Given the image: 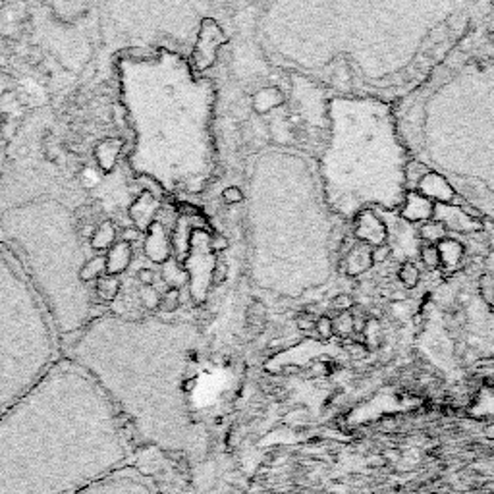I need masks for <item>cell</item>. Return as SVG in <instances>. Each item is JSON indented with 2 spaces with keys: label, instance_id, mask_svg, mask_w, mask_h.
Listing matches in <instances>:
<instances>
[{
  "label": "cell",
  "instance_id": "1",
  "mask_svg": "<svg viewBox=\"0 0 494 494\" xmlns=\"http://www.w3.org/2000/svg\"><path fill=\"white\" fill-rule=\"evenodd\" d=\"M136 442L99 384L58 359L0 417V494H78L129 466Z\"/></svg>",
  "mask_w": 494,
  "mask_h": 494
},
{
  "label": "cell",
  "instance_id": "2",
  "mask_svg": "<svg viewBox=\"0 0 494 494\" xmlns=\"http://www.w3.org/2000/svg\"><path fill=\"white\" fill-rule=\"evenodd\" d=\"M180 322L97 317L87 322L68 359L81 367L112 401L136 440L160 452L194 458L207 435L186 406L187 371L195 361Z\"/></svg>",
  "mask_w": 494,
  "mask_h": 494
},
{
  "label": "cell",
  "instance_id": "3",
  "mask_svg": "<svg viewBox=\"0 0 494 494\" xmlns=\"http://www.w3.org/2000/svg\"><path fill=\"white\" fill-rule=\"evenodd\" d=\"M184 60L172 50L126 52L116 62L122 99L134 147L129 166L136 176L151 178L166 189H187L184 105Z\"/></svg>",
  "mask_w": 494,
  "mask_h": 494
},
{
  "label": "cell",
  "instance_id": "4",
  "mask_svg": "<svg viewBox=\"0 0 494 494\" xmlns=\"http://www.w3.org/2000/svg\"><path fill=\"white\" fill-rule=\"evenodd\" d=\"M0 232L58 334L86 329L91 321V290L79 282L87 259L72 211L58 199H33L2 213Z\"/></svg>",
  "mask_w": 494,
  "mask_h": 494
},
{
  "label": "cell",
  "instance_id": "5",
  "mask_svg": "<svg viewBox=\"0 0 494 494\" xmlns=\"http://www.w3.org/2000/svg\"><path fill=\"white\" fill-rule=\"evenodd\" d=\"M54 336L45 303L0 244V417L57 363Z\"/></svg>",
  "mask_w": 494,
  "mask_h": 494
},
{
  "label": "cell",
  "instance_id": "6",
  "mask_svg": "<svg viewBox=\"0 0 494 494\" xmlns=\"http://www.w3.org/2000/svg\"><path fill=\"white\" fill-rule=\"evenodd\" d=\"M78 494H174L151 473L134 464L110 473Z\"/></svg>",
  "mask_w": 494,
  "mask_h": 494
},
{
  "label": "cell",
  "instance_id": "7",
  "mask_svg": "<svg viewBox=\"0 0 494 494\" xmlns=\"http://www.w3.org/2000/svg\"><path fill=\"white\" fill-rule=\"evenodd\" d=\"M158 213V201L155 195L151 194L149 189H143L141 194L137 195L136 199L131 201V205L128 207L129 220L134 223L136 230L139 232H147L151 224L157 223Z\"/></svg>",
  "mask_w": 494,
  "mask_h": 494
},
{
  "label": "cell",
  "instance_id": "8",
  "mask_svg": "<svg viewBox=\"0 0 494 494\" xmlns=\"http://www.w3.org/2000/svg\"><path fill=\"white\" fill-rule=\"evenodd\" d=\"M145 253L153 263L165 265L166 261L170 259V244L166 237L165 226L158 223H153L145 232Z\"/></svg>",
  "mask_w": 494,
  "mask_h": 494
},
{
  "label": "cell",
  "instance_id": "9",
  "mask_svg": "<svg viewBox=\"0 0 494 494\" xmlns=\"http://www.w3.org/2000/svg\"><path fill=\"white\" fill-rule=\"evenodd\" d=\"M122 149L124 143L120 139H114V137L112 139H102V141L95 145L93 157L100 172L108 174L114 170L116 165H118V158L122 155Z\"/></svg>",
  "mask_w": 494,
  "mask_h": 494
},
{
  "label": "cell",
  "instance_id": "10",
  "mask_svg": "<svg viewBox=\"0 0 494 494\" xmlns=\"http://www.w3.org/2000/svg\"><path fill=\"white\" fill-rule=\"evenodd\" d=\"M105 257H107L108 276H118V274L128 271L131 257H134V251H131V245L120 240V242H116V244L108 249V253Z\"/></svg>",
  "mask_w": 494,
  "mask_h": 494
},
{
  "label": "cell",
  "instance_id": "11",
  "mask_svg": "<svg viewBox=\"0 0 494 494\" xmlns=\"http://www.w3.org/2000/svg\"><path fill=\"white\" fill-rule=\"evenodd\" d=\"M116 244V226L110 220L102 223L93 230V234L89 237V245L95 251H108Z\"/></svg>",
  "mask_w": 494,
  "mask_h": 494
},
{
  "label": "cell",
  "instance_id": "12",
  "mask_svg": "<svg viewBox=\"0 0 494 494\" xmlns=\"http://www.w3.org/2000/svg\"><path fill=\"white\" fill-rule=\"evenodd\" d=\"M107 274V257L105 255H97V257L87 259L86 263L79 269V282L89 286L91 282H97Z\"/></svg>",
  "mask_w": 494,
  "mask_h": 494
},
{
  "label": "cell",
  "instance_id": "13",
  "mask_svg": "<svg viewBox=\"0 0 494 494\" xmlns=\"http://www.w3.org/2000/svg\"><path fill=\"white\" fill-rule=\"evenodd\" d=\"M120 294V280L116 276H108L105 274L102 278L95 282V295L105 303H112Z\"/></svg>",
  "mask_w": 494,
  "mask_h": 494
},
{
  "label": "cell",
  "instance_id": "14",
  "mask_svg": "<svg viewBox=\"0 0 494 494\" xmlns=\"http://www.w3.org/2000/svg\"><path fill=\"white\" fill-rule=\"evenodd\" d=\"M419 186H421V189L425 194L435 195L438 199H450L452 197L450 186H448L438 174H427V176L419 182Z\"/></svg>",
  "mask_w": 494,
  "mask_h": 494
},
{
  "label": "cell",
  "instance_id": "15",
  "mask_svg": "<svg viewBox=\"0 0 494 494\" xmlns=\"http://www.w3.org/2000/svg\"><path fill=\"white\" fill-rule=\"evenodd\" d=\"M266 322V309L261 301H253L247 309V329L253 334H259L261 330L265 329Z\"/></svg>",
  "mask_w": 494,
  "mask_h": 494
},
{
  "label": "cell",
  "instance_id": "16",
  "mask_svg": "<svg viewBox=\"0 0 494 494\" xmlns=\"http://www.w3.org/2000/svg\"><path fill=\"white\" fill-rule=\"evenodd\" d=\"M438 253H440V263L454 265L461 255V245L452 242V240H445L442 244L438 245Z\"/></svg>",
  "mask_w": 494,
  "mask_h": 494
},
{
  "label": "cell",
  "instance_id": "17",
  "mask_svg": "<svg viewBox=\"0 0 494 494\" xmlns=\"http://www.w3.org/2000/svg\"><path fill=\"white\" fill-rule=\"evenodd\" d=\"M180 301H182V292L180 288H168L165 294L160 295V305L158 309H163L166 313H172L180 307Z\"/></svg>",
  "mask_w": 494,
  "mask_h": 494
},
{
  "label": "cell",
  "instance_id": "18",
  "mask_svg": "<svg viewBox=\"0 0 494 494\" xmlns=\"http://www.w3.org/2000/svg\"><path fill=\"white\" fill-rule=\"evenodd\" d=\"M427 215H429V203H427V199L411 197L408 211H406V218L417 220V218H427Z\"/></svg>",
  "mask_w": 494,
  "mask_h": 494
},
{
  "label": "cell",
  "instance_id": "19",
  "mask_svg": "<svg viewBox=\"0 0 494 494\" xmlns=\"http://www.w3.org/2000/svg\"><path fill=\"white\" fill-rule=\"evenodd\" d=\"M139 301H141V305L145 309L157 311L158 305H160V294H158L155 286H143L139 290Z\"/></svg>",
  "mask_w": 494,
  "mask_h": 494
},
{
  "label": "cell",
  "instance_id": "20",
  "mask_svg": "<svg viewBox=\"0 0 494 494\" xmlns=\"http://www.w3.org/2000/svg\"><path fill=\"white\" fill-rule=\"evenodd\" d=\"M398 278L401 280V284H404V286L416 288L417 282H419V271H417L416 265L406 263V265L400 269V272H398Z\"/></svg>",
  "mask_w": 494,
  "mask_h": 494
},
{
  "label": "cell",
  "instance_id": "21",
  "mask_svg": "<svg viewBox=\"0 0 494 494\" xmlns=\"http://www.w3.org/2000/svg\"><path fill=\"white\" fill-rule=\"evenodd\" d=\"M165 280L168 284H172L170 288H180V284L186 282V274L182 271H178V266L174 265L172 261H166L165 263Z\"/></svg>",
  "mask_w": 494,
  "mask_h": 494
},
{
  "label": "cell",
  "instance_id": "22",
  "mask_svg": "<svg viewBox=\"0 0 494 494\" xmlns=\"http://www.w3.org/2000/svg\"><path fill=\"white\" fill-rule=\"evenodd\" d=\"M421 259L429 269H437L440 265V253L437 245H425L421 249Z\"/></svg>",
  "mask_w": 494,
  "mask_h": 494
},
{
  "label": "cell",
  "instance_id": "23",
  "mask_svg": "<svg viewBox=\"0 0 494 494\" xmlns=\"http://www.w3.org/2000/svg\"><path fill=\"white\" fill-rule=\"evenodd\" d=\"M315 330L319 336L329 340V338H332V334H334V322H332L330 317H321L319 321H315Z\"/></svg>",
  "mask_w": 494,
  "mask_h": 494
},
{
  "label": "cell",
  "instance_id": "24",
  "mask_svg": "<svg viewBox=\"0 0 494 494\" xmlns=\"http://www.w3.org/2000/svg\"><path fill=\"white\" fill-rule=\"evenodd\" d=\"M421 234L425 240H430V242H433V240H440L442 234H445V226L440 223H429L423 226Z\"/></svg>",
  "mask_w": 494,
  "mask_h": 494
},
{
  "label": "cell",
  "instance_id": "25",
  "mask_svg": "<svg viewBox=\"0 0 494 494\" xmlns=\"http://www.w3.org/2000/svg\"><path fill=\"white\" fill-rule=\"evenodd\" d=\"M390 247L388 245H377V247H372L371 251V263H375V265H382V263H387L388 257H390Z\"/></svg>",
  "mask_w": 494,
  "mask_h": 494
},
{
  "label": "cell",
  "instance_id": "26",
  "mask_svg": "<svg viewBox=\"0 0 494 494\" xmlns=\"http://www.w3.org/2000/svg\"><path fill=\"white\" fill-rule=\"evenodd\" d=\"M223 201L224 203H228V205H236V203H242V201H244V194H242L240 187L230 186L223 192Z\"/></svg>",
  "mask_w": 494,
  "mask_h": 494
},
{
  "label": "cell",
  "instance_id": "27",
  "mask_svg": "<svg viewBox=\"0 0 494 494\" xmlns=\"http://www.w3.org/2000/svg\"><path fill=\"white\" fill-rule=\"evenodd\" d=\"M332 307L340 311V313H346L353 307V298L350 294H338L334 300H332Z\"/></svg>",
  "mask_w": 494,
  "mask_h": 494
},
{
  "label": "cell",
  "instance_id": "28",
  "mask_svg": "<svg viewBox=\"0 0 494 494\" xmlns=\"http://www.w3.org/2000/svg\"><path fill=\"white\" fill-rule=\"evenodd\" d=\"M409 172H408V176H409V180L411 182H416V184H419L427 174H429V170H427V166H423V165H419V163H411L409 165V168H408Z\"/></svg>",
  "mask_w": 494,
  "mask_h": 494
},
{
  "label": "cell",
  "instance_id": "29",
  "mask_svg": "<svg viewBox=\"0 0 494 494\" xmlns=\"http://www.w3.org/2000/svg\"><path fill=\"white\" fill-rule=\"evenodd\" d=\"M137 280L143 284V286H153L155 284V272L151 269H139L137 271Z\"/></svg>",
  "mask_w": 494,
  "mask_h": 494
},
{
  "label": "cell",
  "instance_id": "30",
  "mask_svg": "<svg viewBox=\"0 0 494 494\" xmlns=\"http://www.w3.org/2000/svg\"><path fill=\"white\" fill-rule=\"evenodd\" d=\"M298 327H300L301 332H305V334H309V332H313L315 330V321L311 319L309 315H303L300 317V321H298Z\"/></svg>",
  "mask_w": 494,
  "mask_h": 494
},
{
  "label": "cell",
  "instance_id": "31",
  "mask_svg": "<svg viewBox=\"0 0 494 494\" xmlns=\"http://www.w3.org/2000/svg\"><path fill=\"white\" fill-rule=\"evenodd\" d=\"M351 330L358 332V334H363L367 330L365 317H351Z\"/></svg>",
  "mask_w": 494,
  "mask_h": 494
},
{
  "label": "cell",
  "instance_id": "32",
  "mask_svg": "<svg viewBox=\"0 0 494 494\" xmlns=\"http://www.w3.org/2000/svg\"><path fill=\"white\" fill-rule=\"evenodd\" d=\"M211 247L215 251H223L228 247V240L224 236H220V234H216V236H213V240H211Z\"/></svg>",
  "mask_w": 494,
  "mask_h": 494
},
{
  "label": "cell",
  "instance_id": "33",
  "mask_svg": "<svg viewBox=\"0 0 494 494\" xmlns=\"http://www.w3.org/2000/svg\"><path fill=\"white\" fill-rule=\"evenodd\" d=\"M226 272H228L226 265H223V263H218V265H216L215 272H213V278H215L216 284H223L224 280H226Z\"/></svg>",
  "mask_w": 494,
  "mask_h": 494
},
{
  "label": "cell",
  "instance_id": "34",
  "mask_svg": "<svg viewBox=\"0 0 494 494\" xmlns=\"http://www.w3.org/2000/svg\"><path fill=\"white\" fill-rule=\"evenodd\" d=\"M136 240H139V230H136V228L124 230L122 242H126V244H131V242H136Z\"/></svg>",
  "mask_w": 494,
  "mask_h": 494
}]
</instances>
